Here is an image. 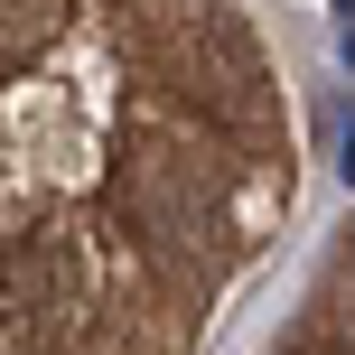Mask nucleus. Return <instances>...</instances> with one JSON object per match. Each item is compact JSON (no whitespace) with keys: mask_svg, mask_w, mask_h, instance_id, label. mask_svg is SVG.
<instances>
[{"mask_svg":"<svg viewBox=\"0 0 355 355\" xmlns=\"http://www.w3.org/2000/svg\"><path fill=\"white\" fill-rule=\"evenodd\" d=\"M337 10H346V28H355V0H337Z\"/></svg>","mask_w":355,"mask_h":355,"instance_id":"7ed1b4c3","label":"nucleus"},{"mask_svg":"<svg viewBox=\"0 0 355 355\" xmlns=\"http://www.w3.org/2000/svg\"><path fill=\"white\" fill-rule=\"evenodd\" d=\"M112 206H122L131 225H150V234H196L206 225V178L178 168V159H131L112 178Z\"/></svg>","mask_w":355,"mask_h":355,"instance_id":"f257e3e1","label":"nucleus"},{"mask_svg":"<svg viewBox=\"0 0 355 355\" xmlns=\"http://www.w3.org/2000/svg\"><path fill=\"white\" fill-rule=\"evenodd\" d=\"M0 290H10L19 309H56L75 290V243L56 225H37L28 243H10V262H0Z\"/></svg>","mask_w":355,"mask_h":355,"instance_id":"f03ea898","label":"nucleus"}]
</instances>
